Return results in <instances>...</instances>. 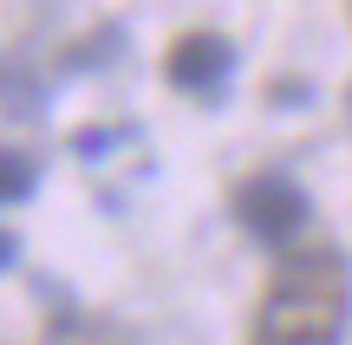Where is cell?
<instances>
[{
    "instance_id": "cell-1",
    "label": "cell",
    "mask_w": 352,
    "mask_h": 345,
    "mask_svg": "<svg viewBox=\"0 0 352 345\" xmlns=\"http://www.w3.org/2000/svg\"><path fill=\"white\" fill-rule=\"evenodd\" d=\"M352 313V267L340 248H294L267 274L248 345H340Z\"/></svg>"
},
{
    "instance_id": "cell-2",
    "label": "cell",
    "mask_w": 352,
    "mask_h": 345,
    "mask_svg": "<svg viewBox=\"0 0 352 345\" xmlns=\"http://www.w3.org/2000/svg\"><path fill=\"white\" fill-rule=\"evenodd\" d=\"M307 215H314L307 189L294 176H280V169H261V176H248L235 189V222L254 235V241H267V248H287L294 235L307 228Z\"/></svg>"
},
{
    "instance_id": "cell-3",
    "label": "cell",
    "mask_w": 352,
    "mask_h": 345,
    "mask_svg": "<svg viewBox=\"0 0 352 345\" xmlns=\"http://www.w3.org/2000/svg\"><path fill=\"white\" fill-rule=\"evenodd\" d=\"M164 78L176 91H189V98H209L215 104L228 91V78H235V39H228V33H183V39H170Z\"/></svg>"
},
{
    "instance_id": "cell-4",
    "label": "cell",
    "mask_w": 352,
    "mask_h": 345,
    "mask_svg": "<svg viewBox=\"0 0 352 345\" xmlns=\"http://www.w3.org/2000/svg\"><path fill=\"white\" fill-rule=\"evenodd\" d=\"M39 182V163L26 150H0V202H26Z\"/></svg>"
},
{
    "instance_id": "cell-5",
    "label": "cell",
    "mask_w": 352,
    "mask_h": 345,
    "mask_svg": "<svg viewBox=\"0 0 352 345\" xmlns=\"http://www.w3.org/2000/svg\"><path fill=\"white\" fill-rule=\"evenodd\" d=\"M13 261H20V241H13V235H7V228H0V274H7V267H13Z\"/></svg>"
},
{
    "instance_id": "cell-6",
    "label": "cell",
    "mask_w": 352,
    "mask_h": 345,
    "mask_svg": "<svg viewBox=\"0 0 352 345\" xmlns=\"http://www.w3.org/2000/svg\"><path fill=\"white\" fill-rule=\"evenodd\" d=\"M346 124H352V85H346Z\"/></svg>"
}]
</instances>
